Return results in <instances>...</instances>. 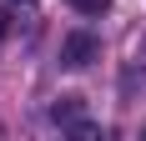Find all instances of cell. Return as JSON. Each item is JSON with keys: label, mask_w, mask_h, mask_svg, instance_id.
<instances>
[{"label": "cell", "mask_w": 146, "mask_h": 141, "mask_svg": "<svg viewBox=\"0 0 146 141\" xmlns=\"http://www.w3.org/2000/svg\"><path fill=\"white\" fill-rule=\"evenodd\" d=\"M50 121H56V126H71V131H81V136H91V126L81 121V96H60L56 106H50Z\"/></svg>", "instance_id": "7a4b0ae2"}, {"label": "cell", "mask_w": 146, "mask_h": 141, "mask_svg": "<svg viewBox=\"0 0 146 141\" xmlns=\"http://www.w3.org/2000/svg\"><path fill=\"white\" fill-rule=\"evenodd\" d=\"M141 66H146V41H141Z\"/></svg>", "instance_id": "5b68a950"}, {"label": "cell", "mask_w": 146, "mask_h": 141, "mask_svg": "<svg viewBox=\"0 0 146 141\" xmlns=\"http://www.w3.org/2000/svg\"><path fill=\"white\" fill-rule=\"evenodd\" d=\"M96 56H101V41H96L91 30H71V35H66V45H60V66H71V70L91 66Z\"/></svg>", "instance_id": "6da1fadb"}, {"label": "cell", "mask_w": 146, "mask_h": 141, "mask_svg": "<svg viewBox=\"0 0 146 141\" xmlns=\"http://www.w3.org/2000/svg\"><path fill=\"white\" fill-rule=\"evenodd\" d=\"M5 35H10V20H5V10H0V41H5Z\"/></svg>", "instance_id": "277c9868"}, {"label": "cell", "mask_w": 146, "mask_h": 141, "mask_svg": "<svg viewBox=\"0 0 146 141\" xmlns=\"http://www.w3.org/2000/svg\"><path fill=\"white\" fill-rule=\"evenodd\" d=\"M71 10H81V15H106L111 10V0H66Z\"/></svg>", "instance_id": "3957f363"}]
</instances>
